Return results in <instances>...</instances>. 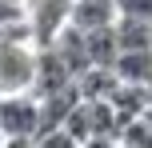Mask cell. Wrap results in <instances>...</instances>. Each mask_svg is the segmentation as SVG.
<instances>
[{"label":"cell","instance_id":"4","mask_svg":"<svg viewBox=\"0 0 152 148\" xmlns=\"http://www.w3.org/2000/svg\"><path fill=\"white\" fill-rule=\"evenodd\" d=\"M112 68H116V76H120L124 84L152 88V48H124L112 60Z\"/></svg>","mask_w":152,"mask_h":148},{"label":"cell","instance_id":"6","mask_svg":"<svg viewBox=\"0 0 152 148\" xmlns=\"http://www.w3.org/2000/svg\"><path fill=\"white\" fill-rule=\"evenodd\" d=\"M28 16V0H0V32L12 28V20Z\"/></svg>","mask_w":152,"mask_h":148},{"label":"cell","instance_id":"3","mask_svg":"<svg viewBox=\"0 0 152 148\" xmlns=\"http://www.w3.org/2000/svg\"><path fill=\"white\" fill-rule=\"evenodd\" d=\"M116 0H72L68 8V24H76L80 32L104 28V24H116Z\"/></svg>","mask_w":152,"mask_h":148},{"label":"cell","instance_id":"7","mask_svg":"<svg viewBox=\"0 0 152 148\" xmlns=\"http://www.w3.org/2000/svg\"><path fill=\"white\" fill-rule=\"evenodd\" d=\"M120 16H136V20H152V0H116Z\"/></svg>","mask_w":152,"mask_h":148},{"label":"cell","instance_id":"2","mask_svg":"<svg viewBox=\"0 0 152 148\" xmlns=\"http://www.w3.org/2000/svg\"><path fill=\"white\" fill-rule=\"evenodd\" d=\"M0 136L8 144H28L40 136V96L36 92L0 96Z\"/></svg>","mask_w":152,"mask_h":148},{"label":"cell","instance_id":"1","mask_svg":"<svg viewBox=\"0 0 152 148\" xmlns=\"http://www.w3.org/2000/svg\"><path fill=\"white\" fill-rule=\"evenodd\" d=\"M36 64H40V52L24 36H12V28L0 32V96L32 92L36 88Z\"/></svg>","mask_w":152,"mask_h":148},{"label":"cell","instance_id":"5","mask_svg":"<svg viewBox=\"0 0 152 148\" xmlns=\"http://www.w3.org/2000/svg\"><path fill=\"white\" fill-rule=\"evenodd\" d=\"M116 40L124 48H152V20H136V16H116Z\"/></svg>","mask_w":152,"mask_h":148},{"label":"cell","instance_id":"8","mask_svg":"<svg viewBox=\"0 0 152 148\" xmlns=\"http://www.w3.org/2000/svg\"><path fill=\"white\" fill-rule=\"evenodd\" d=\"M148 116H152V88H148Z\"/></svg>","mask_w":152,"mask_h":148}]
</instances>
